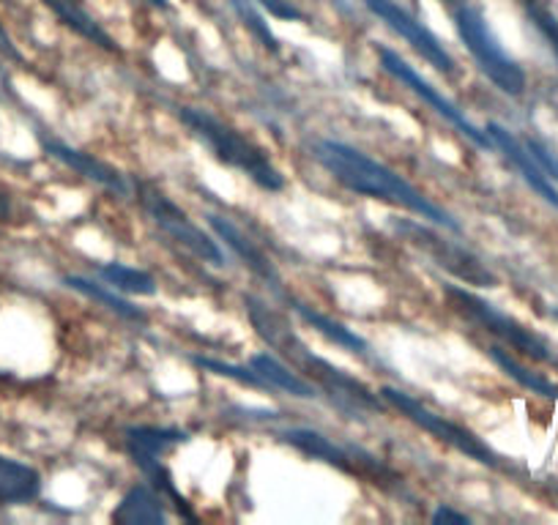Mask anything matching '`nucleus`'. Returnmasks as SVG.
<instances>
[{
  "mask_svg": "<svg viewBox=\"0 0 558 525\" xmlns=\"http://www.w3.org/2000/svg\"><path fill=\"white\" fill-rule=\"evenodd\" d=\"M244 307L255 334L260 337L266 345H271L274 351H279V356L288 358V362L296 367V373L304 375L315 389L326 391V398H329L342 414H384V398H380V394H373V389H369L367 383H362L359 378H353V375L335 367L329 358L310 351L302 342V337H299L296 331H293V326L288 323L286 315L277 313L274 307H268L263 298L252 296V293L244 296Z\"/></svg>",
  "mask_w": 558,
  "mask_h": 525,
  "instance_id": "nucleus-1",
  "label": "nucleus"
},
{
  "mask_svg": "<svg viewBox=\"0 0 558 525\" xmlns=\"http://www.w3.org/2000/svg\"><path fill=\"white\" fill-rule=\"evenodd\" d=\"M310 151L318 159V164H324L329 170L331 179L345 186V190L356 192L362 197H373V200L400 206L405 211L430 219L438 228L460 233V222L452 219V213H447L441 206L427 200L416 186H411L402 175H397L386 164L375 162L367 154L337 141H315Z\"/></svg>",
  "mask_w": 558,
  "mask_h": 525,
  "instance_id": "nucleus-2",
  "label": "nucleus"
},
{
  "mask_svg": "<svg viewBox=\"0 0 558 525\" xmlns=\"http://www.w3.org/2000/svg\"><path fill=\"white\" fill-rule=\"evenodd\" d=\"M175 115H179V121L190 129V135H195L197 141L211 151V157L219 159L225 168L239 170V173H244L252 184H257L266 192L286 190V175H282V170H279L277 164L268 159V154L263 151L257 143H252L241 129L230 126V123L211 115V112L203 110V107L179 105L175 107Z\"/></svg>",
  "mask_w": 558,
  "mask_h": 525,
  "instance_id": "nucleus-3",
  "label": "nucleus"
},
{
  "mask_svg": "<svg viewBox=\"0 0 558 525\" xmlns=\"http://www.w3.org/2000/svg\"><path fill=\"white\" fill-rule=\"evenodd\" d=\"M454 25H458V36L463 41V47L469 50V56L474 58L480 72L496 85L501 94L507 96H520L525 90V72L512 61V58L504 52L501 41L496 39V34L487 25L482 9L463 3L452 12Z\"/></svg>",
  "mask_w": 558,
  "mask_h": 525,
  "instance_id": "nucleus-4",
  "label": "nucleus"
},
{
  "mask_svg": "<svg viewBox=\"0 0 558 525\" xmlns=\"http://www.w3.org/2000/svg\"><path fill=\"white\" fill-rule=\"evenodd\" d=\"M391 230H395L400 239H405L408 244L416 246L422 255L430 257L438 269H444L447 274H452L454 280L465 282V285L474 288H496L498 280L485 262L469 252L465 246H460L458 241H449L447 235H441L438 230H433L430 224H422L416 219H391Z\"/></svg>",
  "mask_w": 558,
  "mask_h": 525,
  "instance_id": "nucleus-5",
  "label": "nucleus"
},
{
  "mask_svg": "<svg viewBox=\"0 0 558 525\" xmlns=\"http://www.w3.org/2000/svg\"><path fill=\"white\" fill-rule=\"evenodd\" d=\"M444 296L449 298V304H452V307L458 309L463 318H469L471 323L487 329L493 337L504 340L509 347H514L518 353H523V356L534 358V362L558 364V356L553 353V347L547 345L539 334H534V331L525 329L523 323H518L514 318L504 315L501 309H496L490 302H485L482 296H476V293L463 291V288L449 285L447 282V285H444Z\"/></svg>",
  "mask_w": 558,
  "mask_h": 525,
  "instance_id": "nucleus-6",
  "label": "nucleus"
},
{
  "mask_svg": "<svg viewBox=\"0 0 558 525\" xmlns=\"http://www.w3.org/2000/svg\"><path fill=\"white\" fill-rule=\"evenodd\" d=\"M134 184V197L140 200L143 211L151 217V222L162 230L165 235H170L173 241H179L184 249H190L192 255H197L201 260L214 262V266H225V252L206 230L197 228L184 211H181L179 203L170 200L165 192H159L157 186L148 184V181L132 179Z\"/></svg>",
  "mask_w": 558,
  "mask_h": 525,
  "instance_id": "nucleus-7",
  "label": "nucleus"
},
{
  "mask_svg": "<svg viewBox=\"0 0 558 525\" xmlns=\"http://www.w3.org/2000/svg\"><path fill=\"white\" fill-rule=\"evenodd\" d=\"M380 398H384L386 405H391L395 411H400L405 419H411L413 425L422 427L425 432H430L433 438L444 441L447 447L458 449V452L465 454V457L476 460V463L487 465V468H501V457H498V454L493 452L485 441H480V438H476L471 430H465V427H460V425H454V422L444 419V416L433 414L430 408H425V405L418 403V400H413L411 394H405V391L384 386V389H380Z\"/></svg>",
  "mask_w": 558,
  "mask_h": 525,
  "instance_id": "nucleus-8",
  "label": "nucleus"
},
{
  "mask_svg": "<svg viewBox=\"0 0 558 525\" xmlns=\"http://www.w3.org/2000/svg\"><path fill=\"white\" fill-rule=\"evenodd\" d=\"M375 52H378L380 66H384L386 72L391 74V77L400 80V83L405 85V88L411 90V94H416L418 99L425 101V105L430 107V110L436 112V115H441L444 121H447L449 126L454 129V132H460V135H463L465 141H471V143H474V146H480L482 151H493V148H496V146H493L490 135H487L485 129L474 126V123H471L469 118H465V112L460 110V107L454 105V101H449L447 96L441 94V90L433 88V85L427 83V80L422 77V74H418L416 69H413L411 63L405 61V58H400L395 50H389V47H384V45L375 47Z\"/></svg>",
  "mask_w": 558,
  "mask_h": 525,
  "instance_id": "nucleus-9",
  "label": "nucleus"
},
{
  "mask_svg": "<svg viewBox=\"0 0 558 525\" xmlns=\"http://www.w3.org/2000/svg\"><path fill=\"white\" fill-rule=\"evenodd\" d=\"M364 3H367V9L375 14V17L384 20V23L389 25L400 39H405L408 45H411L418 56L425 58L430 66H436L444 77L447 80L458 77V66H454L452 56H449L447 47L441 45V39H438L425 23H418L411 12L397 7L395 0H364Z\"/></svg>",
  "mask_w": 558,
  "mask_h": 525,
  "instance_id": "nucleus-10",
  "label": "nucleus"
},
{
  "mask_svg": "<svg viewBox=\"0 0 558 525\" xmlns=\"http://www.w3.org/2000/svg\"><path fill=\"white\" fill-rule=\"evenodd\" d=\"M279 441L299 449V452L307 454V457H315L320 460V463L331 465V468L342 471V474L359 476L362 474L359 468L367 471L369 476L386 474L384 465H380L373 454L362 452V449H353V447L345 449L340 447V443H331L329 438L320 436V432L315 430H307V427H291V430H282L279 432Z\"/></svg>",
  "mask_w": 558,
  "mask_h": 525,
  "instance_id": "nucleus-11",
  "label": "nucleus"
},
{
  "mask_svg": "<svg viewBox=\"0 0 558 525\" xmlns=\"http://www.w3.org/2000/svg\"><path fill=\"white\" fill-rule=\"evenodd\" d=\"M485 132H487V135H490L493 146H496L498 151H501L504 157H507L509 162H512V168L518 170L520 175H523L525 184H529L531 190H534L536 195L542 197V200L550 203L553 208H558V190H556V186H553L550 175H547L545 170H542V164L536 162L534 154L529 151V146H523V143H520L518 137L512 135V132H507V129H504V126H498L496 121L487 123Z\"/></svg>",
  "mask_w": 558,
  "mask_h": 525,
  "instance_id": "nucleus-12",
  "label": "nucleus"
},
{
  "mask_svg": "<svg viewBox=\"0 0 558 525\" xmlns=\"http://www.w3.org/2000/svg\"><path fill=\"white\" fill-rule=\"evenodd\" d=\"M45 151L50 154L52 159H58V162L66 164V168H72L74 173L83 175V179L94 181V184L105 186V190L116 192V195H121V197L134 195L132 179H126V175H123L118 168H112V164L96 159L94 154L77 151V148L66 146V143H58V141H45Z\"/></svg>",
  "mask_w": 558,
  "mask_h": 525,
  "instance_id": "nucleus-13",
  "label": "nucleus"
},
{
  "mask_svg": "<svg viewBox=\"0 0 558 525\" xmlns=\"http://www.w3.org/2000/svg\"><path fill=\"white\" fill-rule=\"evenodd\" d=\"M123 438H126V452L132 454L137 468L159 463L170 449L190 441V436L175 427H129Z\"/></svg>",
  "mask_w": 558,
  "mask_h": 525,
  "instance_id": "nucleus-14",
  "label": "nucleus"
},
{
  "mask_svg": "<svg viewBox=\"0 0 558 525\" xmlns=\"http://www.w3.org/2000/svg\"><path fill=\"white\" fill-rule=\"evenodd\" d=\"M208 224H211L214 233L219 235V241H225V244L230 246V249L235 252V257H239L241 262H244L246 269L252 271V274H257L260 280L271 282L274 288H277V271H274L271 260H268L266 255L260 252V246L255 244V241L246 239L244 233H241L239 228H235L230 219L219 217V213H208Z\"/></svg>",
  "mask_w": 558,
  "mask_h": 525,
  "instance_id": "nucleus-15",
  "label": "nucleus"
},
{
  "mask_svg": "<svg viewBox=\"0 0 558 525\" xmlns=\"http://www.w3.org/2000/svg\"><path fill=\"white\" fill-rule=\"evenodd\" d=\"M112 523L118 525H162L168 523L165 501L151 485H137L121 498L112 512Z\"/></svg>",
  "mask_w": 558,
  "mask_h": 525,
  "instance_id": "nucleus-16",
  "label": "nucleus"
},
{
  "mask_svg": "<svg viewBox=\"0 0 558 525\" xmlns=\"http://www.w3.org/2000/svg\"><path fill=\"white\" fill-rule=\"evenodd\" d=\"M41 3H45V7L50 9V12L56 14V17L61 20L66 28H72L74 34L83 36V39H88L90 45L101 47V50L118 52L116 39H112V36L107 34L99 23H96L94 14L83 7V0H41Z\"/></svg>",
  "mask_w": 558,
  "mask_h": 525,
  "instance_id": "nucleus-17",
  "label": "nucleus"
},
{
  "mask_svg": "<svg viewBox=\"0 0 558 525\" xmlns=\"http://www.w3.org/2000/svg\"><path fill=\"white\" fill-rule=\"evenodd\" d=\"M41 492V474L20 460L0 454V503H28Z\"/></svg>",
  "mask_w": 558,
  "mask_h": 525,
  "instance_id": "nucleus-18",
  "label": "nucleus"
},
{
  "mask_svg": "<svg viewBox=\"0 0 558 525\" xmlns=\"http://www.w3.org/2000/svg\"><path fill=\"white\" fill-rule=\"evenodd\" d=\"M250 367L266 380L268 389L286 391V394H291V398H302V400L318 398V389H315L304 375H299L296 369H291L288 364L279 362V358L268 356V353H257V356H252Z\"/></svg>",
  "mask_w": 558,
  "mask_h": 525,
  "instance_id": "nucleus-19",
  "label": "nucleus"
},
{
  "mask_svg": "<svg viewBox=\"0 0 558 525\" xmlns=\"http://www.w3.org/2000/svg\"><path fill=\"white\" fill-rule=\"evenodd\" d=\"M288 304H291V307L296 309V313L302 315V318L307 320V323L313 326V329L318 331V334H324L326 340L335 342V345H340V347H345V351L353 353V356L367 358V362H373V351H369V342L364 340V337H359L356 331H351V329H348V326L337 323V320L326 318V315L315 313L313 307H307V304L296 302V298H288Z\"/></svg>",
  "mask_w": 558,
  "mask_h": 525,
  "instance_id": "nucleus-20",
  "label": "nucleus"
},
{
  "mask_svg": "<svg viewBox=\"0 0 558 525\" xmlns=\"http://www.w3.org/2000/svg\"><path fill=\"white\" fill-rule=\"evenodd\" d=\"M99 277L118 293H129V296H157V280L148 271L132 269L123 262H107L101 266Z\"/></svg>",
  "mask_w": 558,
  "mask_h": 525,
  "instance_id": "nucleus-21",
  "label": "nucleus"
},
{
  "mask_svg": "<svg viewBox=\"0 0 558 525\" xmlns=\"http://www.w3.org/2000/svg\"><path fill=\"white\" fill-rule=\"evenodd\" d=\"M485 351H487V356H490L493 362H496L498 367H501L504 373L509 375V378L518 380V383L523 386V389L534 391V394H539V398L558 400V386L553 383V380L542 378L539 373H531V369H529V367H523V364H520L518 358L509 356V353L504 351V347H498V345H487Z\"/></svg>",
  "mask_w": 558,
  "mask_h": 525,
  "instance_id": "nucleus-22",
  "label": "nucleus"
},
{
  "mask_svg": "<svg viewBox=\"0 0 558 525\" xmlns=\"http://www.w3.org/2000/svg\"><path fill=\"white\" fill-rule=\"evenodd\" d=\"M63 285L72 288V291H77V293H83V296H88L90 302H99L101 307H107L110 313H116L118 318L146 320V313H143V309H137L134 304H129L126 298L118 296V293H110L105 285H99V282L88 280V277H66V280H63Z\"/></svg>",
  "mask_w": 558,
  "mask_h": 525,
  "instance_id": "nucleus-23",
  "label": "nucleus"
},
{
  "mask_svg": "<svg viewBox=\"0 0 558 525\" xmlns=\"http://www.w3.org/2000/svg\"><path fill=\"white\" fill-rule=\"evenodd\" d=\"M230 7H233V12L239 14L241 23L246 25V30H250L252 36L257 39V45L266 47L268 52H279L282 50V45H279V39L274 36V30L268 28V23L263 20V14L257 12V3L255 0H230Z\"/></svg>",
  "mask_w": 558,
  "mask_h": 525,
  "instance_id": "nucleus-24",
  "label": "nucleus"
},
{
  "mask_svg": "<svg viewBox=\"0 0 558 525\" xmlns=\"http://www.w3.org/2000/svg\"><path fill=\"white\" fill-rule=\"evenodd\" d=\"M192 362H195L197 367L206 369V373L219 375V378L235 380V383H244V386H250V389L268 391L266 380H263L252 367H233V364H225V362H219V358H206V356H192Z\"/></svg>",
  "mask_w": 558,
  "mask_h": 525,
  "instance_id": "nucleus-25",
  "label": "nucleus"
},
{
  "mask_svg": "<svg viewBox=\"0 0 558 525\" xmlns=\"http://www.w3.org/2000/svg\"><path fill=\"white\" fill-rule=\"evenodd\" d=\"M525 14H529V20L534 23V28L545 36L550 50L558 56V20L553 17L550 9H547L542 0H525Z\"/></svg>",
  "mask_w": 558,
  "mask_h": 525,
  "instance_id": "nucleus-26",
  "label": "nucleus"
},
{
  "mask_svg": "<svg viewBox=\"0 0 558 525\" xmlns=\"http://www.w3.org/2000/svg\"><path fill=\"white\" fill-rule=\"evenodd\" d=\"M257 7H263L266 9L268 14H271V17H279V20H304V14L299 12L296 7H293V3H288V0H255Z\"/></svg>",
  "mask_w": 558,
  "mask_h": 525,
  "instance_id": "nucleus-27",
  "label": "nucleus"
},
{
  "mask_svg": "<svg viewBox=\"0 0 558 525\" xmlns=\"http://www.w3.org/2000/svg\"><path fill=\"white\" fill-rule=\"evenodd\" d=\"M525 146H529V151L534 154L536 162L542 164V170H545V173L550 175L553 181H558V157H553V154L547 151V148L542 146V143H536V141H529V143H525Z\"/></svg>",
  "mask_w": 558,
  "mask_h": 525,
  "instance_id": "nucleus-28",
  "label": "nucleus"
},
{
  "mask_svg": "<svg viewBox=\"0 0 558 525\" xmlns=\"http://www.w3.org/2000/svg\"><path fill=\"white\" fill-rule=\"evenodd\" d=\"M433 523L436 525H444V523H471L465 514H460L458 509L452 506H438L436 512H433Z\"/></svg>",
  "mask_w": 558,
  "mask_h": 525,
  "instance_id": "nucleus-29",
  "label": "nucleus"
},
{
  "mask_svg": "<svg viewBox=\"0 0 558 525\" xmlns=\"http://www.w3.org/2000/svg\"><path fill=\"white\" fill-rule=\"evenodd\" d=\"M0 50H3V52H9V56H12V58H17V61H20V52L14 50L12 39H9V34H7V30H3V28H0Z\"/></svg>",
  "mask_w": 558,
  "mask_h": 525,
  "instance_id": "nucleus-30",
  "label": "nucleus"
},
{
  "mask_svg": "<svg viewBox=\"0 0 558 525\" xmlns=\"http://www.w3.org/2000/svg\"><path fill=\"white\" fill-rule=\"evenodd\" d=\"M12 200H9L7 195H3V192H0V219H7V217H12Z\"/></svg>",
  "mask_w": 558,
  "mask_h": 525,
  "instance_id": "nucleus-31",
  "label": "nucleus"
},
{
  "mask_svg": "<svg viewBox=\"0 0 558 525\" xmlns=\"http://www.w3.org/2000/svg\"><path fill=\"white\" fill-rule=\"evenodd\" d=\"M143 3H148V7H154V9H162V12H168L170 9L168 0H143Z\"/></svg>",
  "mask_w": 558,
  "mask_h": 525,
  "instance_id": "nucleus-32",
  "label": "nucleus"
},
{
  "mask_svg": "<svg viewBox=\"0 0 558 525\" xmlns=\"http://www.w3.org/2000/svg\"><path fill=\"white\" fill-rule=\"evenodd\" d=\"M441 3H444V7H449V9H452V12H454V9L463 7V3H469V0H441Z\"/></svg>",
  "mask_w": 558,
  "mask_h": 525,
  "instance_id": "nucleus-33",
  "label": "nucleus"
},
{
  "mask_svg": "<svg viewBox=\"0 0 558 525\" xmlns=\"http://www.w3.org/2000/svg\"><path fill=\"white\" fill-rule=\"evenodd\" d=\"M550 315H553V318H556V320H558V309H553V313H550Z\"/></svg>",
  "mask_w": 558,
  "mask_h": 525,
  "instance_id": "nucleus-34",
  "label": "nucleus"
}]
</instances>
